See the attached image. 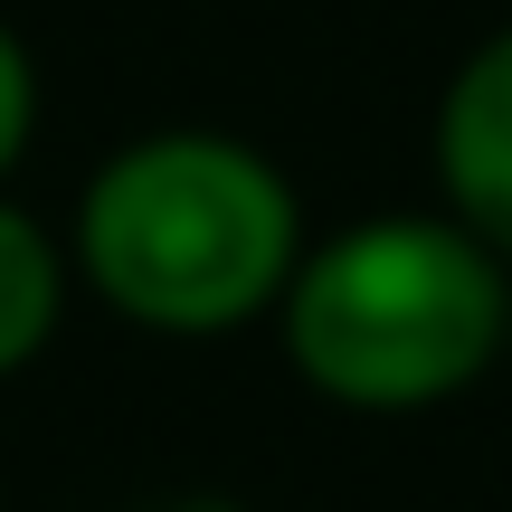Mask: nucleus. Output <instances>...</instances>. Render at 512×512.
Listing matches in <instances>:
<instances>
[{
    "mask_svg": "<svg viewBox=\"0 0 512 512\" xmlns=\"http://www.w3.org/2000/svg\"><path fill=\"white\" fill-rule=\"evenodd\" d=\"M304 266L294 181L238 133L171 124L124 143L76 200V275L143 332H238Z\"/></svg>",
    "mask_w": 512,
    "mask_h": 512,
    "instance_id": "nucleus-1",
    "label": "nucleus"
},
{
    "mask_svg": "<svg viewBox=\"0 0 512 512\" xmlns=\"http://www.w3.org/2000/svg\"><path fill=\"white\" fill-rule=\"evenodd\" d=\"M285 361L332 408H437L503 361L512 275L465 219H361L285 285Z\"/></svg>",
    "mask_w": 512,
    "mask_h": 512,
    "instance_id": "nucleus-2",
    "label": "nucleus"
},
{
    "mask_svg": "<svg viewBox=\"0 0 512 512\" xmlns=\"http://www.w3.org/2000/svg\"><path fill=\"white\" fill-rule=\"evenodd\" d=\"M437 181L456 219L512 256V29H494L437 95Z\"/></svg>",
    "mask_w": 512,
    "mask_h": 512,
    "instance_id": "nucleus-3",
    "label": "nucleus"
},
{
    "mask_svg": "<svg viewBox=\"0 0 512 512\" xmlns=\"http://www.w3.org/2000/svg\"><path fill=\"white\" fill-rule=\"evenodd\" d=\"M57 313H67V256L29 209L0 200V380L48 351Z\"/></svg>",
    "mask_w": 512,
    "mask_h": 512,
    "instance_id": "nucleus-4",
    "label": "nucleus"
},
{
    "mask_svg": "<svg viewBox=\"0 0 512 512\" xmlns=\"http://www.w3.org/2000/svg\"><path fill=\"white\" fill-rule=\"evenodd\" d=\"M29 124H38V67H29V48L0 29V181H10V162L29 152Z\"/></svg>",
    "mask_w": 512,
    "mask_h": 512,
    "instance_id": "nucleus-5",
    "label": "nucleus"
},
{
    "mask_svg": "<svg viewBox=\"0 0 512 512\" xmlns=\"http://www.w3.org/2000/svg\"><path fill=\"white\" fill-rule=\"evenodd\" d=\"M171 512H247V503H219V494H200V503H171Z\"/></svg>",
    "mask_w": 512,
    "mask_h": 512,
    "instance_id": "nucleus-6",
    "label": "nucleus"
},
{
    "mask_svg": "<svg viewBox=\"0 0 512 512\" xmlns=\"http://www.w3.org/2000/svg\"><path fill=\"white\" fill-rule=\"evenodd\" d=\"M503 351H512V332H503Z\"/></svg>",
    "mask_w": 512,
    "mask_h": 512,
    "instance_id": "nucleus-7",
    "label": "nucleus"
}]
</instances>
